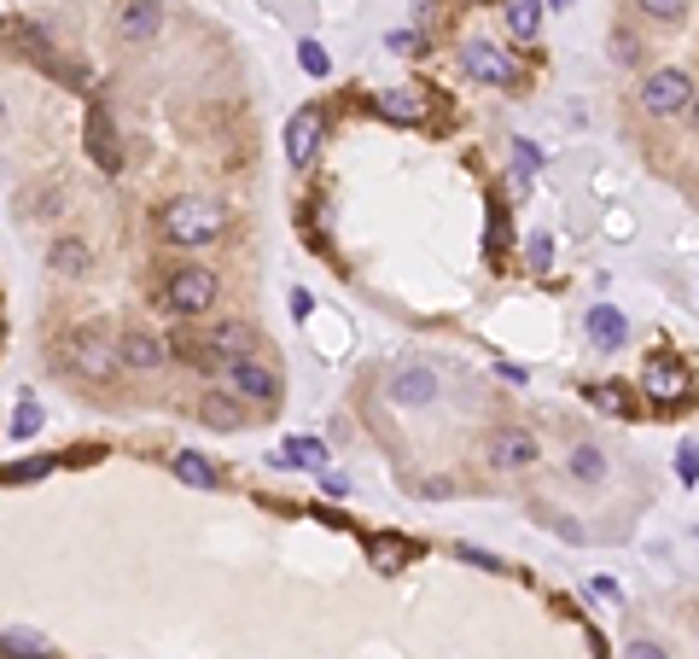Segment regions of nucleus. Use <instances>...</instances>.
Returning <instances> with one entry per match:
<instances>
[{"mask_svg":"<svg viewBox=\"0 0 699 659\" xmlns=\"http://www.w3.org/2000/svg\"><path fill=\"white\" fill-rule=\"evenodd\" d=\"M158 228H164L169 245H210L222 228H228V210L216 205V199H199V193H181V199H169L158 210Z\"/></svg>","mask_w":699,"mask_h":659,"instance_id":"obj_1","label":"nucleus"},{"mask_svg":"<svg viewBox=\"0 0 699 659\" xmlns=\"http://www.w3.org/2000/svg\"><path fill=\"white\" fill-rule=\"evenodd\" d=\"M641 111L647 117H682V111H694V100H699V88H694V76L682 65H665V70H653L647 82H641Z\"/></svg>","mask_w":699,"mask_h":659,"instance_id":"obj_2","label":"nucleus"},{"mask_svg":"<svg viewBox=\"0 0 699 659\" xmlns=\"http://www.w3.org/2000/svg\"><path fill=\"white\" fill-rule=\"evenodd\" d=\"M216 298H222V280L210 275V269H175L164 280V292H158V304L169 315H204Z\"/></svg>","mask_w":699,"mask_h":659,"instance_id":"obj_3","label":"nucleus"},{"mask_svg":"<svg viewBox=\"0 0 699 659\" xmlns=\"http://www.w3.org/2000/svg\"><path fill=\"white\" fill-rule=\"evenodd\" d=\"M65 362L82 374V380H111V374L123 368V345L105 339V333H94V327H82V333L65 339Z\"/></svg>","mask_w":699,"mask_h":659,"instance_id":"obj_4","label":"nucleus"},{"mask_svg":"<svg viewBox=\"0 0 699 659\" xmlns=\"http://www.w3.org/2000/svg\"><path fill=\"white\" fill-rule=\"evenodd\" d=\"M222 374H228V391L239 403H274L280 397V374L257 362V356H239V362H222Z\"/></svg>","mask_w":699,"mask_h":659,"instance_id":"obj_5","label":"nucleus"},{"mask_svg":"<svg viewBox=\"0 0 699 659\" xmlns=\"http://www.w3.org/2000/svg\"><path fill=\"white\" fill-rule=\"evenodd\" d=\"M461 70L472 82H490V88H513L519 82V65L501 53L496 41H466L461 47Z\"/></svg>","mask_w":699,"mask_h":659,"instance_id":"obj_6","label":"nucleus"},{"mask_svg":"<svg viewBox=\"0 0 699 659\" xmlns=\"http://www.w3.org/2000/svg\"><path fill=\"white\" fill-rule=\"evenodd\" d=\"M484 455H490V467H496V473H525V467H536L542 444H536V432H525V426H501Z\"/></svg>","mask_w":699,"mask_h":659,"instance_id":"obj_7","label":"nucleus"},{"mask_svg":"<svg viewBox=\"0 0 699 659\" xmlns=\"http://www.w3.org/2000/svg\"><path fill=\"white\" fill-rule=\"evenodd\" d=\"M385 397L402 403V409H426V403L437 397V374L432 368H397V374L385 380Z\"/></svg>","mask_w":699,"mask_h":659,"instance_id":"obj_8","label":"nucleus"},{"mask_svg":"<svg viewBox=\"0 0 699 659\" xmlns=\"http://www.w3.org/2000/svg\"><path fill=\"white\" fill-rule=\"evenodd\" d=\"M321 135H327V117H321L315 105H303L298 117L286 123V152H292V164H309V158L321 152Z\"/></svg>","mask_w":699,"mask_h":659,"instance_id":"obj_9","label":"nucleus"},{"mask_svg":"<svg viewBox=\"0 0 699 659\" xmlns=\"http://www.w3.org/2000/svg\"><path fill=\"white\" fill-rule=\"evenodd\" d=\"M641 385H647L653 403H676V397H688V368L670 362V356H653V362L641 368Z\"/></svg>","mask_w":699,"mask_h":659,"instance_id":"obj_10","label":"nucleus"},{"mask_svg":"<svg viewBox=\"0 0 699 659\" xmlns=\"http://www.w3.org/2000/svg\"><path fill=\"white\" fill-rule=\"evenodd\" d=\"M158 30H164V6L158 0H129L117 12V41H152Z\"/></svg>","mask_w":699,"mask_h":659,"instance_id":"obj_11","label":"nucleus"},{"mask_svg":"<svg viewBox=\"0 0 699 659\" xmlns=\"http://www.w3.org/2000/svg\"><path fill=\"white\" fill-rule=\"evenodd\" d=\"M88 152H94L100 170H123V146H117V135H111L105 105H88Z\"/></svg>","mask_w":699,"mask_h":659,"instance_id":"obj_12","label":"nucleus"},{"mask_svg":"<svg viewBox=\"0 0 699 659\" xmlns=\"http://www.w3.org/2000/svg\"><path fill=\"white\" fill-rule=\"evenodd\" d=\"M583 333H589V345H595V350H618L624 339H630V321L612 310V304H595L589 321H583Z\"/></svg>","mask_w":699,"mask_h":659,"instance_id":"obj_13","label":"nucleus"},{"mask_svg":"<svg viewBox=\"0 0 699 659\" xmlns=\"http://www.w3.org/2000/svg\"><path fill=\"white\" fill-rule=\"evenodd\" d=\"M204 339H210V350H216L222 362H239V356H257V333H251L245 321H222V327H210Z\"/></svg>","mask_w":699,"mask_h":659,"instance_id":"obj_14","label":"nucleus"},{"mask_svg":"<svg viewBox=\"0 0 699 659\" xmlns=\"http://www.w3.org/2000/svg\"><path fill=\"white\" fill-rule=\"evenodd\" d=\"M199 420L216 426V432H245V403H239L233 391H210L199 403Z\"/></svg>","mask_w":699,"mask_h":659,"instance_id":"obj_15","label":"nucleus"},{"mask_svg":"<svg viewBox=\"0 0 699 659\" xmlns=\"http://www.w3.org/2000/svg\"><path fill=\"white\" fill-rule=\"evenodd\" d=\"M117 345H123V368H164L169 362V345L158 333H123Z\"/></svg>","mask_w":699,"mask_h":659,"instance_id":"obj_16","label":"nucleus"},{"mask_svg":"<svg viewBox=\"0 0 699 659\" xmlns=\"http://www.w3.org/2000/svg\"><path fill=\"white\" fill-rule=\"evenodd\" d=\"M501 18H507V30L519 35V41H536V30H542V0H507Z\"/></svg>","mask_w":699,"mask_h":659,"instance_id":"obj_17","label":"nucleus"},{"mask_svg":"<svg viewBox=\"0 0 699 659\" xmlns=\"http://www.w3.org/2000/svg\"><path fill=\"white\" fill-rule=\"evenodd\" d=\"M379 117H391V123H420V117H426L420 88H397V94H385V100H379Z\"/></svg>","mask_w":699,"mask_h":659,"instance_id":"obj_18","label":"nucleus"},{"mask_svg":"<svg viewBox=\"0 0 699 659\" xmlns=\"http://www.w3.org/2000/svg\"><path fill=\"white\" fill-rule=\"evenodd\" d=\"M566 473L577 479V485H600L606 479V455H600V444H577L566 461Z\"/></svg>","mask_w":699,"mask_h":659,"instance_id":"obj_19","label":"nucleus"},{"mask_svg":"<svg viewBox=\"0 0 699 659\" xmlns=\"http://www.w3.org/2000/svg\"><path fill=\"white\" fill-rule=\"evenodd\" d=\"M53 269H59V275H88V269H94V251L82 240H59L53 245Z\"/></svg>","mask_w":699,"mask_h":659,"instance_id":"obj_20","label":"nucleus"},{"mask_svg":"<svg viewBox=\"0 0 699 659\" xmlns=\"http://www.w3.org/2000/svg\"><path fill=\"white\" fill-rule=\"evenodd\" d=\"M175 479H181V485H193V490H210V485H216V473H210V461H204L199 450H181V455H175Z\"/></svg>","mask_w":699,"mask_h":659,"instance_id":"obj_21","label":"nucleus"},{"mask_svg":"<svg viewBox=\"0 0 699 659\" xmlns=\"http://www.w3.org/2000/svg\"><path fill=\"white\" fill-rule=\"evenodd\" d=\"M280 461H298V467H315V473H321V467H327V444H321V438H292V444L280 450Z\"/></svg>","mask_w":699,"mask_h":659,"instance_id":"obj_22","label":"nucleus"},{"mask_svg":"<svg viewBox=\"0 0 699 659\" xmlns=\"http://www.w3.org/2000/svg\"><path fill=\"white\" fill-rule=\"evenodd\" d=\"M641 6V18H653V24H682L688 18V0H635Z\"/></svg>","mask_w":699,"mask_h":659,"instance_id":"obj_23","label":"nucleus"},{"mask_svg":"<svg viewBox=\"0 0 699 659\" xmlns=\"http://www.w3.org/2000/svg\"><path fill=\"white\" fill-rule=\"evenodd\" d=\"M6 432H12V438H35V432H41V403L24 397V403L12 409V426H6Z\"/></svg>","mask_w":699,"mask_h":659,"instance_id":"obj_24","label":"nucleus"},{"mask_svg":"<svg viewBox=\"0 0 699 659\" xmlns=\"http://www.w3.org/2000/svg\"><path fill=\"white\" fill-rule=\"evenodd\" d=\"M298 65L309 70V76H327L333 59H327V47H321V41H309V35H303V41H298Z\"/></svg>","mask_w":699,"mask_h":659,"instance_id":"obj_25","label":"nucleus"},{"mask_svg":"<svg viewBox=\"0 0 699 659\" xmlns=\"http://www.w3.org/2000/svg\"><path fill=\"white\" fill-rule=\"evenodd\" d=\"M676 479L682 485H699V444H682L676 450Z\"/></svg>","mask_w":699,"mask_h":659,"instance_id":"obj_26","label":"nucleus"},{"mask_svg":"<svg viewBox=\"0 0 699 659\" xmlns=\"http://www.w3.org/2000/svg\"><path fill=\"white\" fill-rule=\"evenodd\" d=\"M385 47H391V53H408V59H414V53H420L426 41H420V30H391V35H385Z\"/></svg>","mask_w":699,"mask_h":659,"instance_id":"obj_27","label":"nucleus"},{"mask_svg":"<svg viewBox=\"0 0 699 659\" xmlns=\"http://www.w3.org/2000/svg\"><path fill=\"white\" fill-rule=\"evenodd\" d=\"M612 59H618V65H635V59H641V41H635V35H612Z\"/></svg>","mask_w":699,"mask_h":659,"instance_id":"obj_28","label":"nucleus"},{"mask_svg":"<svg viewBox=\"0 0 699 659\" xmlns=\"http://www.w3.org/2000/svg\"><path fill=\"white\" fill-rule=\"evenodd\" d=\"M397 560H402V549H397V543H385V537L373 543V566H379V572H397Z\"/></svg>","mask_w":699,"mask_h":659,"instance_id":"obj_29","label":"nucleus"},{"mask_svg":"<svg viewBox=\"0 0 699 659\" xmlns=\"http://www.w3.org/2000/svg\"><path fill=\"white\" fill-rule=\"evenodd\" d=\"M525 257H531V269H548V263H554V245H548V234H536V240L525 245Z\"/></svg>","mask_w":699,"mask_h":659,"instance_id":"obj_30","label":"nucleus"},{"mask_svg":"<svg viewBox=\"0 0 699 659\" xmlns=\"http://www.w3.org/2000/svg\"><path fill=\"white\" fill-rule=\"evenodd\" d=\"M624 659H670V654L659 648V642H647V636H635L630 648H624Z\"/></svg>","mask_w":699,"mask_h":659,"instance_id":"obj_31","label":"nucleus"},{"mask_svg":"<svg viewBox=\"0 0 699 659\" xmlns=\"http://www.w3.org/2000/svg\"><path fill=\"white\" fill-rule=\"evenodd\" d=\"M315 479H321V490H327V496H350V479H344V473H333V467H321Z\"/></svg>","mask_w":699,"mask_h":659,"instance_id":"obj_32","label":"nucleus"},{"mask_svg":"<svg viewBox=\"0 0 699 659\" xmlns=\"http://www.w3.org/2000/svg\"><path fill=\"white\" fill-rule=\"evenodd\" d=\"M47 473V461H24V467H6V485H18V479H41Z\"/></svg>","mask_w":699,"mask_h":659,"instance_id":"obj_33","label":"nucleus"},{"mask_svg":"<svg viewBox=\"0 0 699 659\" xmlns=\"http://www.w3.org/2000/svg\"><path fill=\"white\" fill-rule=\"evenodd\" d=\"M519 146V170H542V152H536L531 140H513Z\"/></svg>","mask_w":699,"mask_h":659,"instance_id":"obj_34","label":"nucleus"},{"mask_svg":"<svg viewBox=\"0 0 699 659\" xmlns=\"http://www.w3.org/2000/svg\"><path fill=\"white\" fill-rule=\"evenodd\" d=\"M309 310H315V298H309V292H303V286H298V292H292V315H298V321H303V315H309Z\"/></svg>","mask_w":699,"mask_h":659,"instance_id":"obj_35","label":"nucleus"},{"mask_svg":"<svg viewBox=\"0 0 699 659\" xmlns=\"http://www.w3.org/2000/svg\"><path fill=\"white\" fill-rule=\"evenodd\" d=\"M688 117H694V129H699V100H694V111H688Z\"/></svg>","mask_w":699,"mask_h":659,"instance_id":"obj_36","label":"nucleus"},{"mask_svg":"<svg viewBox=\"0 0 699 659\" xmlns=\"http://www.w3.org/2000/svg\"><path fill=\"white\" fill-rule=\"evenodd\" d=\"M548 6H571V0H548Z\"/></svg>","mask_w":699,"mask_h":659,"instance_id":"obj_37","label":"nucleus"}]
</instances>
